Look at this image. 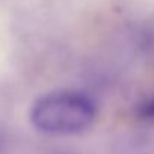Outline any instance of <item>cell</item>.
I'll return each mask as SVG.
<instances>
[{
	"mask_svg": "<svg viewBox=\"0 0 154 154\" xmlns=\"http://www.w3.org/2000/svg\"><path fill=\"white\" fill-rule=\"evenodd\" d=\"M96 105L84 93L73 90L52 91L33 103L32 124L48 135H76L96 120Z\"/></svg>",
	"mask_w": 154,
	"mask_h": 154,
	"instance_id": "1",
	"label": "cell"
},
{
	"mask_svg": "<svg viewBox=\"0 0 154 154\" xmlns=\"http://www.w3.org/2000/svg\"><path fill=\"white\" fill-rule=\"evenodd\" d=\"M114 154H154V132H138L123 136Z\"/></svg>",
	"mask_w": 154,
	"mask_h": 154,
	"instance_id": "2",
	"label": "cell"
},
{
	"mask_svg": "<svg viewBox=\"0 0 154 154\" xmlns=\"http://www.w3.org/2000/svg\"><path fill=\"white\" fill-rule=\"evenodd\" d=\"M139 115H141V118H144V120L154 121V97L151 100L145 102L139 108Z\"/></svg>",
	"mask_w": 154,
	"mask_h": 154,
	"instance_id": "3",
	"label": "cell"
}]
</instances>
